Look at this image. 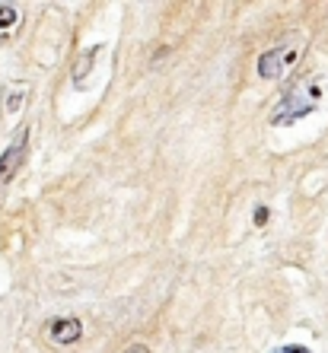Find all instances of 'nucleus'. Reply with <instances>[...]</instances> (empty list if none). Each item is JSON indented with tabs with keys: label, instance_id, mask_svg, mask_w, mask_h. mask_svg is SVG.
I'll use <instances>...</instances> for the list:
<instances>
[{
	"label": "nucleus",
	"instance_id": "obj_1",
	"mask_svg": "<svg viewBox=\"0 0 328 353\" xmlns=\"http://www.w3.org/2000/svg\"><path fill=\"white\" fill-rule=\"evenodd\" d=\"M303 48H306V35L293 32L290 39H284L280 45H274V48L264 51L262 58H258V77H262V80H278V77H284L287 70L296 67Z\"/></svg>",
	"mask_w": 328,
	"mask_h": 353
},
{
	"label": "nucleus",
	"instance_id": "obj_2",
	"mask_svg": "<svg viewBox=\"0 0 328 353\" xmlns=\"http://www.w3.org/2000/svg\"><path fill=\"white\" fill-rule=\"evenodd\" d=\"M319 96H322L319 80H309V83H303V86L290 90L287 96H284V102H280V108L271 115V124H290V121H296V118L309 115L312 108L319 105Z\"/></svg>",
	"mask_w": 328,
	"mask_h": 353
},
{
	"label": "nucleus",
	"instance_id": "obj_3",
	"mask_svg": "<svg viewBox=\"0 0 328 353\" xmlns=\"http://www.w3.org/2000/svg\"><path fill=\"white\" fill-rule=\"evenodd\" d=\"M23 157H26V128L17 134V140L10 143V150L0 157V188L7 185L10 179H13V172L19 169V163H23Z\"/></svg>",
	"mask_w": 328,
	"mask_h": 353
},
{
	"label": "nucleus",
	"instance_id": "obj_4",
	"mask_svg": "<svg viewBox=\"0 0 328 353\" xmlns=\"http://www.w3.org/2000/svg\"><path fill=\"white\" fill-rule=\"evenodd\" d=\"M80 334H83V325L77 319H61L51 325V337H55L58 344H74Z\"/></svg>",
	"mask_w": 328,
	"mask_h": 353
},
{
	"label": "nucleus",
	"instance_id": "obj_5",
	"mask_svg": "<svg viewBox=\"0 0 328 353\" xmlns=\"http://www.w3.org/2000/svg\"><path fill=\"white\" fill-rule=\"evenodd\" d=\"M26 92H29V83H13L3 90V115H17L19 105L26 102Z\"/></svg>",
	"mask_w": 328,
	"mask_h": 353
},
{
	"label": "nucleus",
	"instance_id": "obj_6",
	"mask_svg": "<svg viewBox=\"0 0 328 353\" xmlns=\"http://www.w3.org/2000/svg\"><path fill=\"white\" fill-rule=\"evenodd\" d=\"M17 23H19L17 7H7V3H0V29H7V26H17Z\"/></svg>",
	"mask_w": 328,
	"mask_h": 353
},
{
	"label": "nucleus",
	"instance_id": "obj_7",
	"mask_svg": "<svg viewBox=\"0 0 328 353\" xmlns=\"http://www.w3.org/2000/svg\"><path fill=\"white\" fill-rule=\"evenodd\" d=\"M268 207H255V226H264V223H268Z\"/></svg>",
	"mask_w": 328,
	"mask_h": 353
},
{
	"label": "nucleus",
	"instance_id": "obj_8",
	"mask_svg": "<svg viewBox=\"0 0 328 353\" xmlns=\"http://www.w3.org/2000/svg\"><path fill=\"white\" fill-rule=\"evenodd\" d=\"M280 353H312V350H309V347H300V344H287Z\"/></svg>",
	"mask_w": 328,
	"mask_h": 353
},
{
	"label": "nucleus",
	"instance_id": "obj_9",
	"mask_svg": "<svg viewBox=\"0 0 328 353\" xmlns=\"http://www.w3.org/2000/svg\"><path fill=\"white\" fill-rule=\"evenodd\" d=\"M128 353H150V350H147V347H144V344H134Z\"/></svg>",
	"mask_w": 328,
	"mask_h": 353
}]
</instances>
